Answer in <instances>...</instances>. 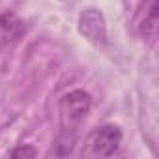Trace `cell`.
I'll return each instance as SVG.
<instances>
[{
  "mask_svg": "<svg viewBox=\"0 0 159 159\" xmlns=\"http://www.w3.org/2000/svg\"><path fill=\"white\" fill-rule=\"evenodd\" d=\"M10 155H11V157H36L38 152H36V148H32V146H17V148H13V150L10 152Z\"/></svg>",
  "mask_w": 159,
  "mask_h": 159,
  "instance_id": "cell-6",
  "label": "cell"
},
{
  "mask_svg": "<svg viewBox=\"0 0 159 159\" xmlns=\"http://www.w3.org/2000/svg\"><path fill=\"white\" fill-rule=\"evenodd\" d=\"M122 144V131L114 124H105L88 133L84 140V155L90 157H111Z\"/></svg>",
  "mask_w": 159,
  "mask_h": 159,
  "instance_id": "cell-1",
  "label": "cell"
},
{
  "mask_svg": "<svg viewBox=\"0 0 159 159\" xmlns=\"http://www.w3.org/2000/svg\"><path fill=\"white\" fill-rule=\"evenodd\" d=\"M25 23L15 13H2L0 15V51L10 47L25 34Z\"/></svg>",
  "mask_w": 159,
  "mask_h": 159,
  "instance_id": "cell-4",
  "label": "cell"
},
{
  "mask_svg": "<svg viewBox=\"0 0 159 159\" xmlns=\"http://www.w3.org/2000/svg\"><path fill=\"white\" fill-rule=\"evenodd\" d=\"M90 109H92V96L84 90H73V92L62 96V99L58 103L62 127L66 131H73L86 118Z\"/></svg>",
  "mask_w": 159,
  "mask_h": 159,
  "instance_id": "cell-2",
  "label": "cell"
},
{
  "mask_svg": "<svg viewBox=\"0 0 159 159\" xmlns=\"http://www.w3.org/2000/svg\"><path fill=\"white\" fill-rule=\"evenodd\" d=\"M79 32H81L90 43L105 45L107 43V23L99 10L88 8L79 15Z\"/></svg>",
  "mask_w": 159,
  "mask_h": 159,
  "instance_id": "cell-3",
  "label": "cell"
},
{
  "mask_svg": "<svg viewBox=\"0 0 159 159\" xmlns=\"http://www.w3.org/2000/svg\"><path fill=\"white\" fill-rule=\"evenodd\" d=\"M139 34L144 39L153 41L157 36V0H146L144 11L139 21Z\"/></svg>",
  "mask_w": 159,
  "mask_h": 159,
  "instance_id": "cell-5",
  "label": "cell"
}]
</instances>
